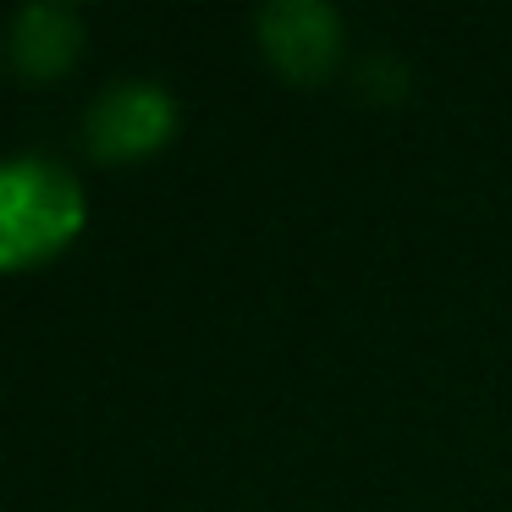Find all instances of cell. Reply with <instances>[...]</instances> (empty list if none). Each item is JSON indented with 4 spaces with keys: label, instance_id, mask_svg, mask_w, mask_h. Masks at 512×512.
Returning a JSON list of instances; mask_svg holds the SVG:
<instances>
[{
    "label": "cell",
    "instance_id": "1",
    "mask_svg": "<svg viewBox=\"0 0 512 512\" xmlns=\"http://www.w3.org/2000/svg\"><path fill=\"white\" fill-rule=\"evenodd\" d=\"M89 221L83 182L50 155L0 160V270H34L56 259Z\"/></svg>",
    "mask_w": 512,
    "mask_h": 512
},
{
    "label": "cell",
    "instance_id": "2",
    "mask_svg": "<svg viewBox=\"0 0 512 512\" xmlns=\"http://www.w3.org/2000/svg\"><path fill=\"white\" fill-rule=\"evenodd\" d=\"M177 133V100L149 78H122L89 105L83 144L94 160H138Z\"/></svg>",
    "mask_w": 512,
    "mask_h": 512
},
{
    "label": "cell",
    "instance_id": "3",
    "mask_svg": "<svg viewBox=\"0 0 512 512\" xmlns=\"http://www.w3.org/2000/svg\"><path fill=\"white\" fill-rule=\"evenodd\" d=\"M259 45L292 83H320L342 56V17L325 0H270L259 12Z\"/></svg>",
    "mask_w": 512,
    "mask_h": 512
},
{
    "label": "cell",
    "instance_id": "4",
    "mask_svg": "<svg viewBox=\"0 0 512 512\" xmlns=\"http://www.w3.org/2000/svg\"><path fill=\"white\" fill-rule=\"evenodd\" d=\"M83 56V17L61 0H39L12 17V67L28 78H56Z\"/></svg>",
    "mask_w": 512,
    "mask_h": 512
}]
</instances>
